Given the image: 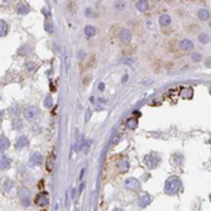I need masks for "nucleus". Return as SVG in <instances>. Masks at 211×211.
<instances>
[{"label": "nucleus", "mask_w": 211, "mask_h": 211, "mask_svg": "<svg viewBox=\"0 0 211 211\" xmlns=\"http://www.w3.org/2000/svg\"><path fill=\"white\" fill-rule=\"evenodd\" d=\"M104 89H105V85H104V84H100V85H99V90H101V91H102Z\"/></svg>", "instance_id": "2f4dec72"}, {"label": "nucleus", "mask_w": 211, "mask_h": 211, "mask_svg": "<svg viewBox=\"0 0 211 211\" xmlns=\"http://www.w3.org/2000/svg\"><path fill=\"white\" fill-rule=\"evenodd\" d=\"M209 91H210V94H211V87H210V90H209Z\"/></svg>", "instance_id": "72a5a7b5"}, {"label": "nucleus", "mask_w": 211, "mask_h": 211, "mask_svg": "<svg viewBox=\"0 0 211 211\" xmlns=\"http://www.w3.org/2000/svg\"><path fill=\"white\" fill-rule=\"evenodd\" d=\"M125 187H127L128 190H131V191H137V190L140 188V183L139 181L137 180V178H128L127 181H125Z\"/></svg>", "instance_id": "7ed1b4c3"}, {"label": "nucleus", "mask_w": 211, "mask_h": 211, "mask_svg": "<svg viewBox=\"0 0 211 211\" xmlns=\"http://www.w3.org/2000/svg\"><path fill=\"white\" fill-rule=\"evenodd\" d=\"M43 162V157L40 153H32L31 159H29V165L31 166H39Z\"/></svg>", "instance_id": "423d86ee"}, {"label": "nucleus", "mask_w": 211, "mask_h": 211, "mask_svg": "<svg viewBox=\"0 0 211 211\" xmlns=\"http://www.w3.org/2000/svg\"><path fill=\"white\" fill-rule=\"evenodd\" d=\"M48 202H49V197H48V195H47L46 192H40L39 195H37V197H36V204L38 205V206H47L48 205Z\"/></svg>", "instance_id": "20e7f679"}, {"label": "nucleus", "mask_w": 211, "mask_h": 211, "mask_svg": "<svg viewBox=\"0 0 211 211\" xmlns=\"http://www.w3.org/2000/svg\"><path fill=\"white\" fill-rule=\"evenodd\" d=\"M119 169L121 172H127L128 169H129V163H128V161H120L119 162Z\"/></svg>", "instance_id": "aec40b11"}, {"label": "nucleus", "mask_w": 211, "mask_h": 211, "mask_svg": "<svg viewBox=\"0 0 211 211\" xmlns=\"http://www.w3.org/2000/svg\"><path fill=\"white\" fill-rule=\"evenodd\" d=\"M171 22H172V19L168 14H163V15L159 17V24L162 25V27H168V25L171 24Z\"/></svg>", "instance_id": "9b49d317"}, {"label": "nucleus", "mask_w": 211, "mask_h": 211, "mask_svg": "<svg viewBox=\"0 0 211 211\" xmlns=\"http://www.w3.org/2000/svg\"><path fill=\"white\" fill-rule=\"evenodd\" d=\"M192 60L193 61H200L201 60V54L200 53H193L192 54Z\"/></svg>", "instance_id": "bb28decb"}, {"label": "nucleus", "mask_w": 211, "mask_h": 211, "mask_svg": "<svg viewBox=\"0 0 211 211\" xmlns=\"http://www.w3.org/2000/svg\"><path fill=\"white\" fill-rule=\"evenodd\" d=\"M205 66H206V67H211V58H207V60L205 61Z\"/></svg>", "instance_id": "c85d7f7f"}, {"label": "nucleus", "mask_w": 211, "mask_h": 211, "mask_svg": "<svg viewBox=\"0 0 211 211\" xmlns=\"http://www.w3.org/2000/svg\"><path fill=\"white\" fill-rule=\"evenodd\" d=\"M125 8V3L124 1H115L114 3V9L115 10H123Z\"/></svg>", "instance_id": "b1692460"}, {"label": "nucleus", "mask_w": 211, "mask_h": 211, "mask_svg": "<svg viewBox=\"0 0 211 211\" xmlns=\"http://www.w3.org/2000/svg\"><path fill=\"white\" fill-rule=\"evenodd\" d=\"M27 67H28V71H34V70H36V63L34 62H28L27 63Z\"/></svg>", "instance_id": "a878e982"}, {"label": "nucleus", "mask_w": 211, "mask_h": 211, "mask_svg": "<svg viewBox=\"0 0 211 211\" xmlns=\"http://www.w3.org/2000/svg\"><path fill=\"white\" fill-rule=\"evenodd\" d=\"M127 81H128V75H124V77L121 78V82L124 84V82H127Z\"/></svg>", "instance_id": "7c9ffc66"}, {"label": "nucleus", "mask_w": 211, "mask_h": 211, "mask_svg": "<svg viewBox=\"0 0 211 211\" xmlns=\"http://www.w3.org/2000/svg\"><path fill=\"white\" fill-rule=\"evenodd\" d=\"M8 34V24L1 19L0 22V37H5Z\"/></svg>", "instance_id": "a211bd4d"}, {"label": "nucleus", "mask_w": 211, "mask_h": 211, "mask_svg": "<svg viewBox=\"0 0 211 211\" xmlns=\"http://www.w3.org/2000/svg\"><path fill=\"white\" fill-rule=\"evenodd\" d=\"M138 127V120L134 119V118H130L125 121V128L128 129H135Z\"/></svg>", "instance_id": "f3484780"}, {"label": "nucleus", "mask_w": 211, "mask_h": 211, "mask_svg": "<svg viewBox=\"0 0 211 211\" xmlns=\"http://www.w3.org/2000/svg\"><path fill=\"white\" fill-rule=\"evenodd\" d=\"M144 163L148 168H154L158 165V158L156 156H153V154H149V156L144 157Z\"/></svg>", "instance_id": "39448f33"}, {"label": "nucleus", "mask_w": 211, "mask_h": 211, "mask_svg": "<svg viewBox=\"0 0 211 211\" xmlns=\"http://www.w3.org/2000/svg\"><path fill=\"white\" fill-rule=\"evenodd\" d=\"M28 11H29V8L27 7V5H24V4L18 5V13L19 14H27Z\"/></svg>", "instance_id": "5701e85b"}, {"label": "nucleus", "mask_w": 211, "mask_h": 211, "mask_svg": "<svg viewBox=\"0 0 211 211\" xmlns=\"http://www.w3.org/2000/svg\"><path fill=\"white\" fill-rule=\"evenodd\" d=\"M197 15H198V19L202 20V22H206V20L210 19V13L206 9H200L198 13H197Z\"/></svg>", "instance_id": "f8f14e48"}, {"label": "nucleus", "mask_w": 211, "mask_h": 211, "mask_svg": "<svg viewBox=\"0 0 211 211\" xmlns=\"http://www.w3.org/2000/svg\"><path fill=\"white\" fill-rule=\"evenodd\" d=\"M209 36H207V34H205V33H201L200 36H198V40H200L201 43H207L209 42Z\"/></svg>", "instance_id": "393cba45"}, {"label": "nucleus", "mask_w": 211, "mask_h": 211, "mask_svg": "<svg viewBox=\"0 0 211 211\" xmlns=\"http://www.w3.org/2000/svg\"><path fill=\"white\" fill-rule=\"evenodd\" d=\"M46 31L47 32H53V25L49 24V23H46Z\"/></svg>", "instance_id": "cd10ccee"}, {"label": "nucleus", "mask_w": 211, "mask_h": 211, "mask_svg": "<svg viewBox=\"0 0 211 211\" xmlns=\"http://www.w3.org/2000/svg\"><path fill=\"white\" fill-rule=\"evenodd\" d=\"M11 165V161L9 157L7 156H3L1 157V162H0V167H1V169H8Z\"/></svg>", "instance_id": "ddd939ff"}, {"label": "nucleus", "mask_w": 211, "mask_h": 211, "mask_svg": "<svg viewBox=\"0 0 211 211\" xmlns=\"http://www.w3.org/2000/svg\"><path fill=\"white\" fill-rule=\"evenodd\" d=\"M8 147H9V142H8V139L5 137H1L0 138V148H1V151L8 149Z\"/></svg>", "instance_id": "412c9836"}, {"label": "nucleus", "mask_w": 211, "mask_h": 211, "mask_svg": "<svg viewBox=\"0 0 211 211\" xmlns=\"http://www.w3.org/2000/svg\"><path fill=\"white\" fill-rule=\"evenodd\" d=\"M4 1H5V0H4Z\"/></svg>", "instance_id": "c9c22d12"}, {"label": "nucleus", "mask_w": 211, "mask_h": 211, "mask_svg": "<svg viewBox=\"0 0 211 211\" xmlns=\"http://www.w3.org/2000/svg\"><path fill=\"white\" fill-rule=\"evenodd\" d=\"M137 8L139 11H147L149 5H148V1L147 0H139V1L137 3Z\"/></svg>", "instance_id": "2eb2a0df"}, {"label": "nucleus", "mask_w": 211, "mask_h": 211, "mask_svg": "<svg viewBox=\"0 0 211 211\" xmlns=\"http://www.w3.org/2000/svg\"><path fill=\"white\" fill-rule=\"evenodd\" d=\"M84 32H85V36L89 37V38H91V37H94L96 34V29L94 28L92 25H87V27H85Z\"/></svg>", "instance_id": "dca6fc26"}, {"label": "nucleus", "mask_w": 211, "mask_h": 211, "mask_svg": "<svg viewBox=\"0 0 211 211\" xmlns=\"http://www.w3.org/2000/svg\"><path fill=\"white\" fill-rule=\"evenodd\" d=\"M192 95H193L192 87H184V89H182V91H181V96L183 99H191Z\"/></svg>", "instance_id": "4468645a"}, {"label": "nucleus", "mask_w": 211, "mask_h": 211, "mask_svg": "<svg viewBox=\"0 0 211 211\" xmlns=\"http://www.w3.org/2000/svg\"><path fill=\"white\" fill-rule=\"evenodd\" d=\"M181 186H182V183H181L180 178L176 177V176H172V177H169L166 181L165 191L167 193H169V195H175V193H177L181 190Z\"/></svg>", "instance_id": "f257e3e1"}, {"label": "nucleus", "mask_w": 211, "mask_h": 211, "mask_svg": "<svg viewBox=\"0 0 211 211\" xmlns=\"http://www.w3.org/2000/svg\"><path fill=\"white\" fill-rule=\"evenodd\" d=\"M84 145H85V137L84 135H80V137L77 138V142H76V151L80 152L81 149L84 148Z\"/></svg>", "instance_id": "6ab92c4d"}, {"label": "nucleus", "mask_w": 211, "mask_h": 211, "mask_svg": "<svg viewBox=\"0 0 211 211\" xmlns=\"http://www.w3.org/2000/svg\"><path fill=\"white\" fill-rule=\"evenodd\" d=\"M151 202H152V196L148 195V193H144V195H142L139 197V200H138V205H139L140 207H145V206H148Z\"/></svg>", "instance_id": "0eeeda50"}, {"label": "nucleus", "mask_w": 211, "mask_h": 211, "mask_svg": "<svg viewBox=\"0 0 211 211\" xmlns=\"http://www.w3.org/2000/svg\"><path fill=\"white\" fill-rule=\"evenodd\" d=\"M119 39L121 40L123 43H129L131 40V33L128 31V29H123L119 34Z\"/></svg>", "instance_id": "1a4fd4ad"}, {"label": "nucleus", "mask_w": 211, "mask_h": 211, "mask_svg": "<svg viewBox=\"0 0 211 211\" xmlns=\"http://www.w3.org/2000/svg\"><path fill=\"white\" fill-rule=\"evenodd\" d=\"M38 109L36 106H29L27 107V110L24 111V118L28 120V121H32V120H34L38 116Z\"/></svg>", "instance_id": "f03ea898"}, {"label": "nucleus", "mask_w": 211, "mask_h": 211, "mask_svg": "<svg viewBox=\"0 0 211 211\" xmlns=\"http://www.w3.org/2000/svg\"><path fill=\"white\" fill-rule=\"evenodd\" d=\"M43 105H44L46 107H52V106H53V98L47 96L44 100H43Z\"/></svg>", "instance_id": "4be33fe9"}, {"label": "nucleus", "mask_w": 211, "mask_h": 211, "mask_svg": "<svg viewBox=\"0 0 211 211\" xmlns=\"http://www.w3.org/2000/svg\"><path fill=\"white\" fill-rule=\"evenodd\" d=\"M86 14H87V17L91 15V9H87V10H86Z\"/></svg>", "instance_id": "473e14b6"}, {"label": "nucleus", "mask_w": 211, "mask_h": 211, "mask_svg": "<svg viewBox=\"0 0 211 211\" xmlns=\"http://www.w3.org/2000/svg\"><path fill=\"white\" fill-rule=\"evenodd\" d=\"M89 147H90V142H87L86 144L84 145V148H85V152H89V149H90Z\"/></svg>", "instance_id": "c756f323"}, {"label": "nucleus", "mask_w": 211, "mask_h": 211, "mask_svg": "<svg viewBox=\"0 0 211 211\" xmlns=\"http://www.w3.org/2000/svg\"><path fill=\"white\" fill-rule=\"evenodd\" d=\"M28 145V138L24 137V135H20L18 139H17V143H15V147L17 149H23Z\"/></svg>", "instance_id": "9d476101"}, {"label": "nucleus", "mask_w": 211, "mask_h": 211, "mask_svg": "<svg viewBox=\"0 0 211 211\" xmlns=\"http://www.w3.org/2000/svg\"><path fill=\"white\" fill-rule=\"evenodd\" d=\"M180 48L182 49V51H184V52H190V51H192V49H193V43L191 42V40H188V39H182L180 42Z\"/></svg>", "instance_id": "6e6552de"}, {"label": "nucleus", "mask_w": 211, "mask_h": 211, "mask_svg": "<svg viewBox=\"0 0 211 211\" xmlns=\"http://www.w3.org/2000/svg\"><path fill=\"white\" fill-rule=\"evenodd\" d=\"M210 201H211V195H210Z\"/></svg>", "instance_id": "f704fd0d"}]
</instances>
